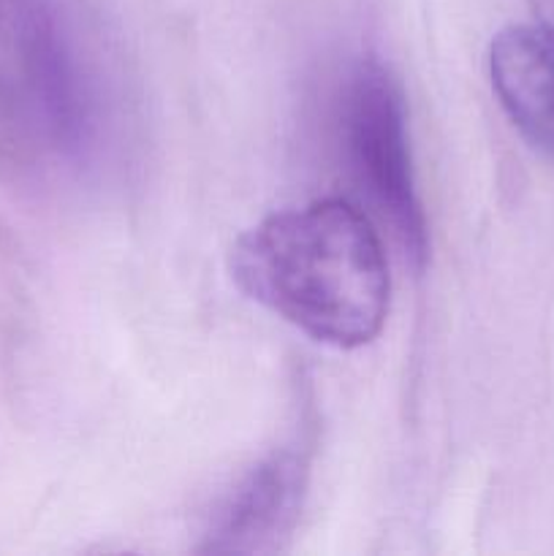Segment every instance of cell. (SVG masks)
Instances as JSON below:
<instances>
[{"label":"cell","instance_id":"1","mask_svg":"<svg viewBox=\"0 0 554 556\" xmlns=\"http://www.w3.org/2000/svg\"><path fill=\"white\" fill-rule=\"evenodd\" d=\"M228 269L244 296L329 348L369 345L389 318L383 239L342 195L266 215L234 242Z\"/></svg>","mask_w":554,"mask_h":556},{"label":"cell","instance_id":"2","mask_svg":"<svg viewBox=\"0 0 554 556\" xmlns=\"http://www.w3.org/2000/svg\"><path fill=\"white\" fill-rule=\"evenodd\" d=\"M74 0H27L0 76V141L25 163L85 166L112 114L106 47Z\"/></svg>","mask_w":554,"mask_h":556},{"label":"cell","instance_id":"3","mask_svg":"<svg viewBox=\"0 0 554 556\" xmlns=\"http://www.w3.org/2000/svg\"><path fill=\"white\" fill-rule=\"evenodd\" d=\"M337 144L348 174L416 266L429 248L427 215L413 172L405 92L378 58H362L335 96Z\"/></svg>","mask_w":554,"mask_h":556},{"label":"cell","instance_id":"4","mask_svg":"<svg viewBox=\"0 0 554 556\" xmlns=\"http://www.w3.org/2000/svg\"><path fill=\"white\" fill-rule=\"evenodd\" d=\"M307 440L269 451L226 494L201 532V554H277L288 546L302 519L310 489Z\"/></svg>","mask_w":554,"mask_h":556},{"label":"cell","instance_id":"5","mask_svg":"<svg viewBox=\"0 0 554 556\" xmlns=\"http://www.w3.org/2000/svg\"><path fill=\"white\" fill-rule=\"evenodd\" d=\"M489 79L514 128L554 161V38L511 25L489 43Z\"/></svg>","mask_w":554,"mask_h":556},{"label":"cell","instance_id":"6","mask_svg":"<svg viewBox=\"0 0 554 556\" xmlns=\"http://www.w3.org/2000/svg\"><path fill=\"white\" fill-rule=\"evenodd\" d=\"M22 11H25V0H0V71H3L5 60H9Z\"/></svg>","mask_w":554,"mask_h":556},{"label":"cell","instance_id":"7","mask_svg":"<svg viewBox=\"0 0 554 556\" xmlns=\"http://www.w3.org/2000/svg\"><path fill=\"white\" fill-rule=\"evenodd\" d=\"M527 3H530L532 14H536L538 27L554 38V0H527Z\"/></svg>","mask_w":554,"mask_h":556}]
</instances>
